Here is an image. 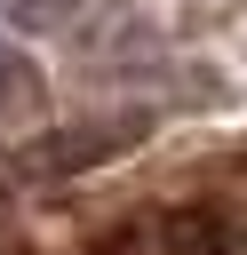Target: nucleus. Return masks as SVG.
<instances>
[{"instance_id": "obj_1", "label": "nucleus", "mask_w": 247, "mask_h": 255, "mask_svg": "<svg viewBox=\"0 0 247 255\" xmlns=\"http://www.w3.org/2000/svg\"><path fill=\"white\" fill-rule=\"evenodd\" d=\"M151 135V120L143 112H120V120H72V128H40L32 143H16L0 167L16 175V183H72V175H88V167H104V159H120V151H135Z\"/></svg>"}, {"instance_id": "obj_2", "label": "nucleus", "mask_w": 247, "mask_h": 255, "mask_svg": "<svg viewBox=\"0 0 247 255\" xmlns=\"http://www.w3.org/2000/svg\"><path fill=\"white\" fill-rule=\"evenodd\" d=\"M0 120H48V80L16 40H0Z\"/></svg>"}, {"instance_id": "obj_3", "label": "nucleus", "mask_w": 247, "mask_h": 255, "mask_svg": "<svg viewBox=\"0 0 247 255\" xmlns=\"http://www.w3.org/2000/svg\"><path fill=\"white\" fill-rule=\"evenodd\" d=\"M159 255H231V223H223L215 207L167 215V223H159Z\"/></svg>"}, {"instance_id": "obj_4", "label": "nucleus", "mask_w": 247, "mask_h": 255, "mask_svg": "<svg viewBox=\"0 0 247 255\" xmlns=\"http://www.w3.org/2000/svg\"><path fill=\"white\" fill-rule=\"evenodd\" d=\"M80 8H88V0H0V16H8L16 32H64Z\"/></svg>"}]
</instances>
